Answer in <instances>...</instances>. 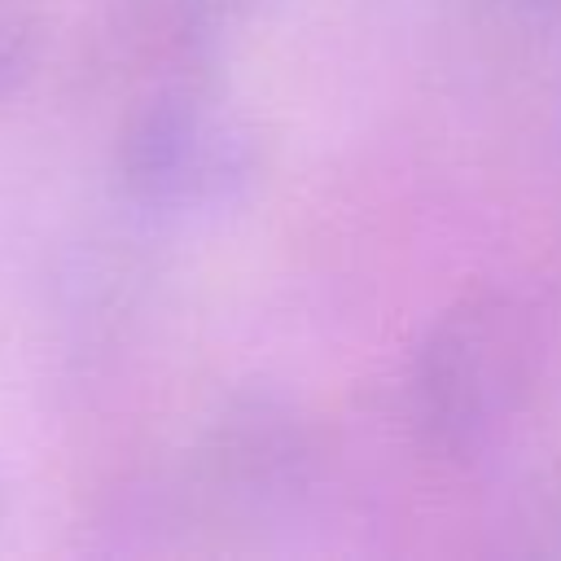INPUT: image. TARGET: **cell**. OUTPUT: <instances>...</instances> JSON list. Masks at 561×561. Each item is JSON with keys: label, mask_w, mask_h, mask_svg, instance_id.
I'll use <instances>...</instances> for the list:
<instances>
[{"label": "cell", "mask_w": 561, "mask_h": 561, "mask_svg": "<svg viewBox=\"0 0 561 561\" xmlns=\"http://www.w3.org/2000/svg\"><path fill=\"white\" fill-rule=\"evenodd\" d=\"M552 324L535 289L482 280L456 294L416 337L408 364V421L416 438L469 460L530 403L548 368Z\"/></svg>", "instance_id": "1"}, {"label": "cell", "mask_w": 561, "mask_h": 561, "mask_svg": "<svg viewBox=\"0 0 561 561\" xmlns=\"http://www.w3.org/2000/svg\"><path fill=\"white\" fill-rule=\"evenodd\" d=\"M254 171L259 145L245 118L193 79L153 88L118 127V180L149 210L193 215L232 206Z\"/></svg>", "instance_id": "2"}, {"label": "cell", "mask_w": 561, "mask_h": 561, "mask_svg": "<svg viewBox=\"0 0 561 561\" xmlns=\"http://www.w3.org/2000/svg\"><path fill=\"white\" fill-rule=\"evenodd\" d=\"M311 465L316 447L307 416L267 386H245L224 399L197 438L202 486L237 513L280 508L307 486Z\"/></svg>", "instance_id": "3"}, {"label": "cell", "mask_w": 561, "mask_h": 561, "mask_svg": "<svg viewBox=\"0 0 561 561\" xmlns=\"http://www.w3.org/2000/svg\"><path fill=\"white\" fill-rule=\"evenodd\" d=\"M44 48V13L35 0H0V96L18 92Z\"/></svg>", "instance_id": "4"}, {"label": "cell", "mask_w": 561, "mask_h": 561, "mask_svg": "<svg viewBox=\"0 0 561 561\" xmlns=\"http://www.w3.org/2000/svg\"><path fill=\"white\" fill-rule=\"evenodd\" d=\"M180 31L188 35V44L210 48L215 39H224L228 31H237L241 22H250L267 0H171Z\"/></svg>", "instance_id": "5"}, {"label": "cell", "mask_w": 561, "mask_h": 561, "mask_svg": "<svg viewBox=\"0 0 561 561\" xmlns=\"http://www.w3.org/2000/svg\"><path fill=\"white\" fill-rule=\"evenodd\" d=\"M508 26H561V0H478Z\"/></svg>", "instance_id": "6"}, {"label": "cell", "mask_w": 561, "mask_h": 561, "mask_svg": "<svg viewBox=\"0 0 561 561\" xmlns=\"http://www.w3.org/2000/svg\"><path fill=\"white\" fill-rule=\"evenodd\" d=\"M539 530L548 535L543 548L548 552H561V456L552 460V473H548L543 495H539Z\"/></svg>", "instance_id": "7"}]
</instances>
